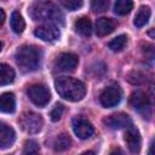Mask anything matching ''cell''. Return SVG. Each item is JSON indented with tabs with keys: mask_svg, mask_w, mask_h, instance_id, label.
<instances>
[{
	"mask_svg": "<svg viewBox=\"0 0 155 155\" xmlns=\"http://www.w3.org/2000/svg\"><path fill=\"white\" fill-rule=\"evenodd\" d=\"M34 35L44 41H54L59 38L61 33H59L58 27L53 24H44V25H39L38 28H35Z\"/></svg>",
	"mask_w": 155,
	"mask_h": 155,
	"instance_id": "cell-10",
	"label": "cell"
},
{
	"mask_svg": "<svg viewBox=\"0 0 155 155\" xmlns=\"http://www.w3.org/2000/svg\"><path fill=\"white\" fill-rule=\"evenodd\" d=\"M18 122H19L21 128L29 134L40 132L44 126V120H42L41 115H39L34 111H24L19 116Z\"/></svg>",
	"mask_w": 155,
	"mask_h": 155,
	"instance_id": "cell-4",
	"label": "cell"
},
{
	"mask_svg": "<svg viewBox=\"0 0 155 155\" xmlns=\"http://www.w3.org/2000/svg\"><path fill=\"white\" fill-rule=\"evenodd\" d=\"M109 6V2L107 0H93L91 2V8L94 12H104Z\"/></svg>",
	"mask_w": 155,
	"mask_h": 155,
	"instance_id": "cell-25",
	"label": "cell"
},
{
	"mask_svg": "<svg viewBox=\"0 0 155 155\" xmlns=\"http://www.w3.org/2000/svg\"><path fill=\"white\" fill-rule=\"evenodd\" d=\"M71 126H73L74 133L80 139H87L94 132V128H93L92 124L87 119H85L84 116H81V115H78V116H74L73 117Z\"/></svg>",
	"mask_w": 155,
	"mask_h": 155,
	"instance_id": "cell-6",
	"label": "cell"
},
{
	"mask_svg": "<svg viewBox=\"0 0 155 155\" xmlns=\"http://www.w3.org/2000/svg\"><path fill=\"white\" fill-rule=\"evenodd\" d=\"M54 87L62 98L70 102L81 101L86 94V87L84 82L74 78H58L54 81Z\"/></svg>",
	"mask_w": 155,
	"mask_h": 155,
	"instance_id": "cell-2",
	"label": "cell"
},
{
	"mask_svg": "<svg viewBox=\"0 0 155 155\" xmlns=\"http://www.w3.org/2000/svg\"><path fill=\"white\" fill-rule=\"evenodd\" d=\"M10 24H11V29L16 33V34H21L24 28H25V22L22 17V15L18 12V11H13L12 15H11V21H10Z\"/></svg>",
	"mask_w": 155,
	"mask_h": 155,
	"instance_id": "cell-19",
	"label": "cell"
},
{
	"mask_svg": "<svg viewBox=\"0 0 155 155\" xmlns=\"http://www.w3.org/2000/svg\"><path fill=\"white\" fill-rule=\"evenodd\" d=\"M117 27V23L111 19V18H107V17H101L96 21V34L98 36H105L109 35L110 33H113Z\"/></svg>",
	"mask_w": 155,
	"mask_h": 155,
	"instance_id": "cell-14",
	"label": "cell"
},
{
	"mask_svg": "<svg viewBox=\"0 0 155 155\" xmlns=\"http://www.w3.org/2000/svg\"><path fill=\"white\" fill-rule=\"evenodd\" d=\"M15 80V70L8 64L0 63V86L8 85Z\"/></svg>",
	"mask_w": 155,
	"mask_h": 155,
	"instance_id": "cell-17",
	"label": "cell"
},
{
	"mask_svg": "<svg viewBox=\"0 0 155 155\" xmlns=\"http://www.w3.org/2000/svg\"><path fill=\"white\" fill-rule=\"evenodd\" d=\"M148 155H154V143H153V142L150 143V147H149V151H148Z\"/></svg>",
	"mask_w": 155,
	"mask_h": 155,
	"instance_id": "cell-30",
	"label": "cell"
},
{
	"mask_svg": "<svg viewBox=\"0 0 155 155\" xmlns=\"http://www.w3.org/2000/svg\"><path fill=\"white\" fill-rule=\"evenodd\" d=\"M27 94L30 98V101L38 107H45L51 99V93L48 88L42 84L31 85L28 88Z\"/></svg>",
	"mask_w": 155,
	"mask_h": 155,
	"instance_id": "cell-5",
	"label": "cell"
},
{
	"mask_svg": "<svg viewBox=\"0 0 155 155\" xmlns=\"http://www.w3.org/2000/svg\"><path fill=\"white\" fill-rule=\"evenodd\" d=\"M80 155H94V153L93 151H91V150H87V151H84L82 154H80Z\"/></svg>",
	"mask_w": 155,
	"mask_h": 155,
	"instance_id": "cell-31",
	"label": "cell"
},
{
	"mask_svg": "<svg viewBox=\"0 0 155 155\" xmlns=\"http://www.w3.org/2000/svg\"><path fill=\"white\" fill-rule=\"evenodd\" d=\"M103 122L109 127V128H113V130H120V128H124V127H130L132 125V120L131 117L125 114V113H115V114H111L109 116H107Z\"/></svg>",
	"mask_w": 155,
	"mask_h": 155,
	"instance_id": "cell-9",
	"label": "cell"
},
{
	"mask_svg": "<svg viewBox=\"0 0 155 155\" xmlns=\"http://www.w3.org/2000/svg\"><path fill=\"white\" fill-rule=\"evenodd\" d=\"M1 48H2V42L0 41V51H1Z\"/></svg>",
	"mask_w": 155,
	"mask_h": 155,
	"instance_id": "cell-32",
	"label": "cell"
},
{
	"mask_svg": "<svg viewBox=\"0 0 155 155\" xmlns=\"http://www.w3.org/2000/svg\"><path fill=\"white\" fill-rule=\"evenodd\" d=\"M16 109V99L13 93L4 92L0 94V111L5 114H11Z\"/></svg>",
	"mask_w": 155,
	"mask_h": 155,
	"instance_id": "cell-15",
	"label": "cell"
},
{
	"mask_svg": "<svg viewBox=\"0 0 155 155\" xmlns=\"http://www.w3.org/2000/svg\"><path fill=\"white\" fill-rule=\"evenodd\" d=\"M150 15H151V11H150V7L149 6H140L139 10L137 11L136 16H134V25L137 28H140L143 25H145L150 18Z\"/></svg>",
	"mask_w": 155,
	"mask_h": 155,
	"instance_id": "cell-18",
	"label": "cell"
},
{
	"mask_svg": "<svg viewBox=\"0 0 155 155\" xmlns=\"http://www.w3.org/2000/svg\"><path fill=\"white\" fill-rule=\"evenodd\" d=\"M29 15L34 21L47 22L46 24H63L64 17L59 8L48 1L34 2L29 8Z\"/></svg>",
	"mask_w": 155,
	"mask_h": 155,
	"instance_id": "cell-1",
	"label": "cell"
},
{
	"mask_svg": "<svg viewBox=\"0 0 155 155\" xmlns=\"http://www.w3.org/2000/svg\"><path fill=\"white\" fill-rule=\"evenodd\" d=\"M63 110H64V108H63L62 104H56V105L53 107V109L51 110V113H50V119H51L53 122L58 121V120L61 119L62 114H63Z\"/></svg>",
	"mask_w": 155,
	"mask_h": 155,
	"instance_id": "cell-27",
	"label": "cell"
},
{
	"mask_svg": "<svg viewBox=\"0 0 155 155\" xmlns=\"http://www.w3.org/2000/svg\"><path fill=\"white\" fill-rule=\"evenodd\" d=\"M124 139H125L128 149L132 153H138L140 150L142 138H140V134H139L138 130L136 127H133L132 125L130 127H127V130L125 132V136H124Z\"/></svg>",
	"mask_w": 155,
	"mask_h": 155,
	"instance_id": "cell-12",
	"label": "cell"
},
{
	"mask_svg": "<svg viewBox=\"0 0 155 155\" xmlns=\"http://www.w3.org/2000/svg\"><path fill=\"white\" fill-rule=\"evenodd\" d=\"M74 28L82 36H86L87 38V36H90L92 34V23H91V21H90L88 17L82 16V17L78 18L75 21V23H74Z\"/></svg>",
	"mask_w": 155,
	"mask_h": 155,
	"instance_id": "cell-16",
	"label": "cell"
},
{
	"mask_svg": "<svg viewBox=\"0 0 155 155\" xmlns=\"http://www.w3.org/2000/svg\"><path fill=\"white\" fill-rule=\"evenodd\" d=\"M82 1L81 0H61V5L64 6L65 8H68L69 11H75L78 8H80L82 6Z\"/></svg>",
	"mask_w": 155,
	"mask_h": 155,
	"instance_id": "cell-24",
	"label": "cell"
},
{
	"mask_svg": "<svg viewBox=\"0 0 155 155\" xmlns=\"http://www.w3.org/2000/svg\"><path fill=\"white\" fill-rule=\"evenodd\" d=\"M22 155H40L39 144L34 139H29L25 142Z\"/></svg>",
	"mask_w": 155,
	"mask_h": 155,
	"instance_id": "cell-23",
	"label": "cell"
},
{
	"mask_svg": "<svg viewBox=\"0 0 155 155\" xmlns=\"http://www.w3.org/2000/svg\"><path fill=\"white\" fill-rule=\"evenodd\" d=\"M70 144H71V140H70L69 136L65 133H62L56 137V139L53 142V149H54V151L61 153V151L67 150L70 147Z\"/></svg>",
	"mask_w": 155,
	"mask_h": 155,
	"instance_id": "cell-20",
	"label": "cell"
},
{
	"mask_svg": "<svg viewBox=\"0 0 155 155\" xmlns=\"http://www.w3.org/2000/svg\"><path fill=\"white\" fill-rule=\"evenodd\" d=\"M78 63H79V57L75 53L64 52L57 57V59L54 62V68L58 71L70 73V71L75 70V68L78 67Z\"/></svg>",
	"mask_w": 155,
	"mask_h": 155,
	"instance_id": "cell-7",
	"label": "cell"
},
{
	"mask_svg": "<svg viewBox=\"0 0 155 155\" xmlns=\"http://www.w3.org/2000/svg\"><path fill=\"white\" fill-rule=\"evenodd\" d=\"M109 155H125V154H124V151H122L120 148H115V149H113V150L110 151Z\"/></svg>",
	"mask_w": 155,
	"mask_h": 155,
	"instance_id": "cell-28",
	"label": "cell"
},
{
	"mask_svg": "<svg viewBox=\"0 0 155 155\" xmlns=\"http://www.w3.org/2000/svg\"><path fill=\"white\" fill-rule=\"evenodd\" d=\"M15 130L4 122H0V149H8L15 143Z\"/></svg>",
	"mask_w": 155,
	"mask_h": 155,
	"instance_id": "cell-13",
	"label": "cell"
},
{
	"mask_svg": "<svg viewBox=\"0 0 155 155\" xmlns=\"http://www.w3.org/2000/svg\"><path fill=\"white\" fill-rule=\"evenodd\" d=\"M126 45H127V36L125 34H121V35L116 36L115 39H113L108 44V47L114 52H120L125 48Z\"/></svg>",
	"mask_w": 155,
	"mask_h": 155,
	"instance_id": "cell-22",
	"label": "cell"
},
{
	"mask_svg": "<svg viewBox=\"0 0 155 155\" xmlns=\"http://www.w3.org/2000/svg\"><path fill=\"white\" fill-rule=\"evenodd\" d=\"M5 12H4V10L2 8H0V27L4 24V22H5Z\"/></svg>",
	"mask_w": 155,
	"mask_h": 155,
	"instance_id": "cell-29",
	"label": "cell"
},
{
	"mask_svg": "<svg viewBox=\"0 0 155 155\" xmlns=\"http://www.w3.org/2000/svg\"><path fill=\"white\" fill-rule=\"evenodd\" d=\"M16 63L22 71L29 73L36 70L41 64L42 52L34 45H23L15 53Z\"/></svg>",
	"mask_w": 155,
	"mask_h": 155,
	"instance_id": "cell-3",
	"label": "cell"
},
{
	"mask_svg": "<svg viewBox=\"0 0 155 155\" xmlns=\"http://www.w3.org/2000/svg\"><path fill=\"white\" fill-rule=\"evenodd\" d=\"M127 80L131 84H134V85H139V84H142V82L145 81L144 75L140 71H131L128 74V76H127Z\"/></svg>",
	"mask_w": 155,
	"mask_h": 155,
	"instance_id": "cell-26",
	"label": "cell"
},
{
	"mask_svg": "<svg viewBox=\"0 0 155 155\" xmlns=\"http://www.w3.org/2000/svg\"><path fill=\"white\" fill-rule=\"evenodd\" d=\"M121 101V90L117 86H109L104 88L99 96V102L104 108H113Z\"/></svg>",
	"mask_w": 155,
	"mask_h": 155,
	"instance_id": "cell-8",
	"label": "cell"
},
{
	"mask_svg": "<svg viewBox=\"0 0 155 155\" xmlns=\"http://www.w3.org/2000/svg\"><path fill=\"white\" fill-rule=\"evenodd\" d=\"M130 104L132 108L140 113H149L150 111V101L149 97L143 91H136L131 94Z\"/></svg>",
	"mask_w": 155,
	"mask_h": 155,
	"instance_id": "cell-11",
	"label": "cell"
},
{
	"mask_svg": "<svg viewBox=\"0 0 155 155\" xmlns=\"http://www.w3.org/2000/svg\"><path fill=\"white\" fill-rule=\"evenodd\" d=\"M133 8V1L131 0H117L114 5V11L117 15H127Z\"/></svg>",
	"mask_w": 155,
	"mask_h": 155,
	"instance_id": "cell-21",
	"label": "cell"
}]
</instances>
